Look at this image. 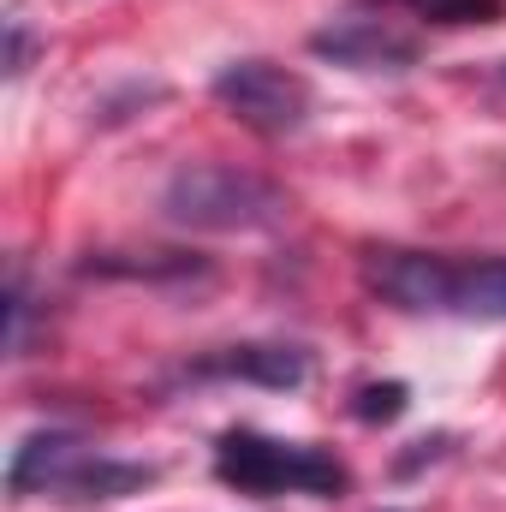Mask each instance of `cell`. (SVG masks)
Returning a JSON list of instances; mask_svg holds the SVG:
<instances>
[{"instance_id":"6da1fadb","label":"cell","mask_w":506,"mask_h":512,"mask_svg":"<svg viewBox=\"0 0 506 512\" xmlns=\"http://www.w3.org/2000/svg\"><path fill=\"white\" fill-rule=\"evenodd\" d=\"M161 215L185 233H268L292 215V197L251 167L185 161L161 191Z\"/></svg>"},{"instance_id":"7a4b0ae2","label":"cell","mask_w":506,"mask_h":512,"mask_svg":"<svg viewBox=\"0 0 506 512\" xmlns=\"http://www.w3.org/2000/svg\"><path fill=\"white\" fill-rule=\"evenodd\" d=\"M215 477L239 495H256V501H274V495L334 501V495L352 489V471L328 447L280 441V435H262V429H227L215 441Z\"/></svg>"},{"instance_id":"3957f363","label":"cell","mask_w":506,"mask_h":512,"mask_svg":"<svg viewBox=\"0 0 506 512\" xmlns=\"http://www.w3.org/2000/svg\"><path fill=\"white\" fill-rule=\"evenodd\" d=\"M215 102L256 137H292L310 126V84L274 60H233L215 72Z\"/></svg>"},{"instance_id":"277c9868","label":"cell","mask_w":506,"mask_h":512,"mask_svg":"<svg viewBox=\"0 0 506 512\" xmlns=\"http://www.w3.org/2000/svg\"><path fill=\"white\" fill-rule=\"evenodd\" d=\"M364 286L376 292L381 304L405 310V316H447V298H453V256L381 245V251H364Z\"/></svg>"},{"instance_id":"5b68a950","label":"cell","mask_w":506,"mask_h":512,"mask_svg":"<svg viewBox=\"0 0 506 512\" xmlns=\"http://www.w3.org/2000/svg\"><path fill=\"white\" fill-rule=\"evenodd\" d=\"M310 54H322L334 66H352V72H405V66H417L423 42L405 24H393V18L346 12L340 24H328V30L310 36Z\"/></svg>"},{"instance_id":"8992f818","label":"cell","mask_w":506,"mask_h":512,"mask_svg":"<svg viewBox=\"0 0 506 512\" xmlns=\"http://www.w3.org/2000/svg\"><path fill=\"white\" fill-rule=\"evenodd\" d=\"M96 447L72 429H36L12 447V465H6V495L12 501H30V495H54L66 501V483L78 477V465L90 459Z\"/></svg>"},{"instance_id":"52a82bcc","label":"cell","mask_w":506,"mask_h":512,"mask_svg":"<svg viewBox=\"0 0 506 512\" xmlns=\"http://www.w3.org/2000/svg\"><path fill=\"white\" fill-rule=\"evenodd\" d=\"M185 376H191V382H251V387L292 393V387L310 382V352H304V346L251 340V346H221V352L185 364Z\"/></svg>"},{"instance_id":"ba28073f","label":"cell","mask_w":506,"mask_h":512,"mask_svg":"<svg viewBox=\"0 0 506 512\" xmlns=\"http://www.w3.org/2000/svg\"><path fill=\"white\" fill-rule=\"evenodd\" d=\"M447 316H465V322H506V256L453 262Z\"/></svg>"},{"instance_id":"9c48e42d","label":"cell","mask_w":506,"mask_h":512,"mask_svg":"<svg viewBox=\"0 0 506 512\" xmlns=\"http://www.w3.org/2000/svg\"><path fill=\"white\" fill-rule=\"evenodd\" d=\"M376 6H405L411 18L423 24H447V30H465V24H501L506 0H376Z\"/></svg>"},{"instance_id":"30bf717a","label":"cell","mask_w":506,"mask_h":512,"mask_svg":"<svg viewBox=\"0 0 506 512\" xmlns=\"http://www.w3.org/2000/svg\"><path fill=\"white\" fill-rule=\"evenodd\" d=\"M405 405H411V387L405 382H364L352 393V417L370 423V429H376V423H399Z\"/></svg>"},{"instance_id":"8fae6325","label":"cell","mask_w":506,"mask_h":512,"mask_svg":"<svg viewBox=\"0 0 506 512\" xmlns=\"http://www.w3.org/2000/svg\"><path fill=\"white\" fill-rule=\"evenodd\" d=\"M84 274H131V280H173V274H203L191 256H161V262H120V256H90Z\"/></svg>"},{"instance_id":"7c38bea8","label":"cell","mask_w":506,"mask_h":512,"mask_svg":"<svg viewBox=\"0 0 506 512\" xmlns=\"http://www.w3.org/2000/svg\"><path fill=\"white\" fill-rule=\"evenodd\" d=\"M30 346V286H24V268L6 274V352L24 358Z\"/></svg>"},{"instance_id":"4fadbf2b","label":"cell","mask_w":506,"mask_h":512,"mask_svg":"<svg viewBox=\"0 0 506 512\" xmlns=\"http://www.w3.org/2000/svg\"><path fill=\"white\" fill-rule=\"evenodd\" d=\"M411 447H417V453H405V459L393 465L399 477H411V471H423V465H435V459H447V447H453V435H429V441H411Z\"/></svg>"},{"instance_id":"5bb4252c","label":"cell","mask_w":506,"mask_h":512,"mask_svg":"<svg viewBox=\"0 0 506 512\" xmlns=\"http://www.w3.org/2000/svg\"><path fill=\"white\" fill-rule=\"evenodd\" d=\"M24 60H30V30H24V18H12V24H6V72L18 78Z\"/></svg>"},{"instance_id":"9a60e30c","label":"cell","mask_w":506,"mask_h":512,"mask_svg":"<svg viewBox=\"0 0 506 512\" xmlns=\"http://www.w3.org/2000/svg\"><path fill=\"white\" fill-rule=\"evenodd\" d=\"M501 78H506V66H501Z\"/></svg>"}]
</instances>
